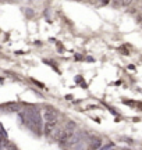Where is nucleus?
Returning <instances> with one entry per match:
<instances>
[{"label":"nucleus","mask_w":142,"mask_h":150,"mask_svg":"<svg viewBox=\"0 0 142 150\" xmlns=\"http://www.w3.org/2000/svg\"><path fill=\"white\" fill-rule=\"evenodd\" d=\"M64 132V129L63 128H55L52 131V134H50V138L55 140V142H59V139L61 138V135Z\"/></svg>","instance_id":"3"},{"label":"nucleus","mask_w":142,"mask_h":150,"mask_svg":"<svg viewBox=\"0 0 142 150\" xmlns=\"http://www.w3.org/2000/svg\"><path fill=\"white\" fill-rule=\"evenodd\" d=\"M132 3V0H121V3L120 4L123 6V7H128V6Z\"/></svg>","instance_id":"6"},{"label":"nucleus","mask_w":142,"mask_h":150,"mask_svg":"<svg viewBox=\"0 0 142 150\" xmlns=\"http://www.w3.org/2000/svg\"><path fill=\"white\" fill-rule=\"evenodd\" d=\"M42 117H43L45 122L46 121H55V120H57V114H56V111L53 108L46 107L43 110V112H42Z\"/></svg>","instance_id":"1"},{"label":"nucleus","mask_w":142,"mask_h":150,"mask_svg":"<svg viewBox=\"0 0 142 150\" xmlns=\"http://www.w3.org/2000/svg\"><path fill=\"white\" fill-rule=\"evenodd\" d=\"M89 147L91 149H100L102 147V139L100 138H92L89 142Z\"/></svg>","instance_id":"4"},{"label":"nucleus","mask_w":142,"mask_h":150,"mask_svg":"<svg viewBox=\"0 0 142 150\" xmlns=\"http://www.w3.org/2000/svg\"><path fill=\"white\" fill-rule=\"evenodd\" d=\"M114 143H107V145H104V146H102V147H103V149L104 150H106V149H113V147H114Z\"/></svg>","instance_id":"7"},{"label":"nucleus","mask_w":142,"mask_h":150,"mask_svg":"<svg viewBox=\"0 0 142 150\" xmlns=\"http://www.w3.org/2000/svg\"><path fill=\"white\" fill-rule=\"evenodd\" d=\"M66 129H70V131H75L77 129V124L72 122V121H68L66 124Z\"/></svg>","instance_id":"5"},{"label":"nucleus","mask_w":142,"mask_h":150,"mask_svg":"<svg viewBox=\"0 0 142 150\" xmlns=\"http://www.w3.org/2000/svg\"><path fill=\"white\" fill-rule=\"evenodd\" d=\"M56 125H57V120H55V121H46V122H45V127H43L45 135H46V136H50L52 131L56 128Z\"/></svg>","instance_id":"2"},{"label":"nucleus","mask_w":142,"mask_h":150,"mask_svg":"<svg viewBox=\"0 0 142 150\" xmlns=\"http://www.w3.org/2000/svg\"><path fill=\"white\" fill-rule=\"evenodd\" d=\"M113 3H114L116 6H119V4L121 3V0H113Z\"/></svg>","instance_id":"8"}]
</instances>
